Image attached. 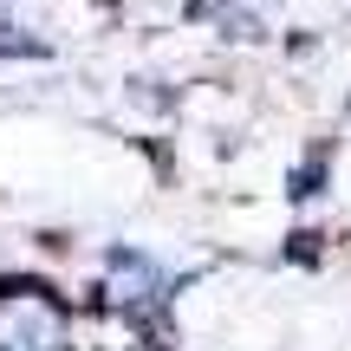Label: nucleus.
Returning <instances> with one entry per match:
<instances>
[{
  "instance_id": "obj_1",
  "label": "nucleus",
  "mask_w": 351,
  "mask_h": 351,
  "mask_svg": "<svg viewBox=\"0 0 351 351\" xmlns=\"http://www.w3.org/2000/svg\"><path fill=\"white\" fill-rule=\"evenodd\" d=\"M0 351H72L65 313L33 287L7 293V300H0Z\"/></svg>"
}]
</instances>
